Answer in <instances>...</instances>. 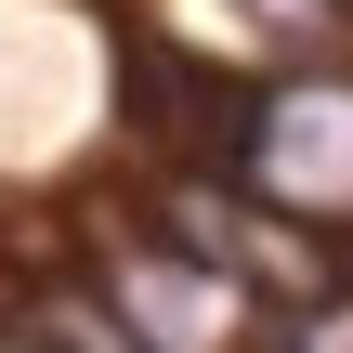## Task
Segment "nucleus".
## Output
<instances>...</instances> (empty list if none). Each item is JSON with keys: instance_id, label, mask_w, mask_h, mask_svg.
I'll list each match as a JSON object with an SVG mask.
<instances>
[{"instance_id": "nucleus-1", "label": "nucleus", "mask_w": 353, "mask_h": 353, "mask_svg": "<svg viewBox=\"0 0 353 353\" xmlns=\"http://www.w3.org/2000/svg\"><path fill=\"white\" fill-rule=\"evenodd\" d=\"M118 301H131V327L157 353H223L236 341V288H223V275H170V262L131 249V262H118Z\"/></svg>"}]
</instances>
